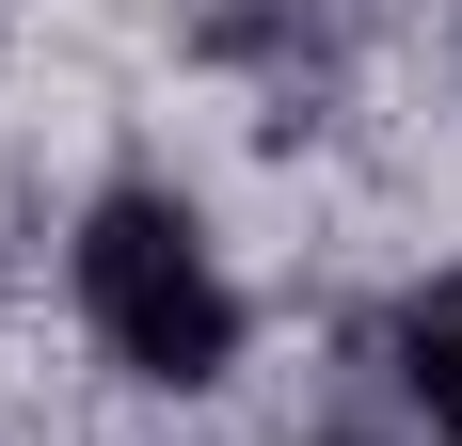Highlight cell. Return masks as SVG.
I'll list each match as a JSON object with an SVG mask.
<instances>
[{"label":"cell","mask_w":462,"mask_h":446,"mask_svg":"<svg viewBox=\"0 0 462 446\" xmlns=\"http://www.w3.org/2000/svg\"><path fill=\"white\" fill-rule=\"evenodd\" d=\"M399 383H415V414L462 446V271L430 287V303H399Z\"/></svg>","instance_id":"7a4b0ae2"},{"label":"cell","mask_w":462,"mask_h":446,"mask_svg":"<svg viewBox=\"0 0 462 446\" xmlns=\"http://www.w3.org/2000/svg\"><path fill=\"white\" fill-rule=\"evenodd\" d=\"M80 319L143 383H224V351H239V287H224V256H208V223L176 191H112L80 223Z\"/></svg>","instance_id":"6da1fadb"}]
</instances>
